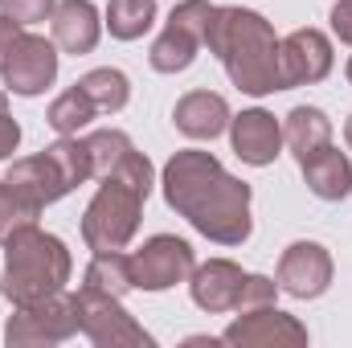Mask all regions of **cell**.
<instances>
[{
  "label": "cell",
  "mask_w": 352,
  "mask_h": 348,
  "mask_svg": "<svg viewBox=\"0 0 352 348\" xmlns=\"http://www.w3.org/2000/svg\"><path fill=\"white\" fill-rule=\"evenodd\" d=\"M21 33H25V25H16L12 17L0 12V70H4V62H8V54H12V45H16Z\"/></svg>",
  "instance_id": "30"
},
{
  "label": "cell",
  "mask_w": 352,
  "mask_h": 348,
  "mask_svg": "<svg viewBox=\"0 0 352 348\" xmlns=\"http://www.w3.org/2000/svg\"><path fill=\"white\" fill-rule=\"evenodd\" d=\"M274 299H278V279H266V274H246V283H242V295H238V307H234V312L270 307Z\"/></svg>",
  "instance_id": "25"
},
{
  "label": "cell",
  "mask_w": 352,
  "mask_h": 348,
  "mask_svg": "<svg viewBox=\"0 0 352 348\" xmlns=\"http://www.w3.org/2000/svg\"><path fill=\"white\" fill-rule=\"evenodd\" d=\"M58 8V0H0V12L12 17L16 25H37V21H50Z\"/></svg>",
  "instance_id": "26"
},
{
  "label": "cell",
  "mask_w": 352,
  "mask_h": 348,
  "mask_svg": "<svg viewBox=\"0 0 352 348\" xmlns=\"http://www.w3.org/2000/svg\"><path fill=\"white\" fill-rule=\"evenodd\" d=\"M213 8H217V4H209V0H180V4H176L173 17H168V25H164V33L152 41V54H148L152 70H160V74H180V70H188V66L197 62V54H201V45H205V29H209Z\"/></svg>",
  "instance_id": "7"
},
{
  "label": "cell",
  "mask_w": 352,
  "mask_h": 348,
  "mask_svg": "<svg viewBox=\"0 0 352 348\" xmlns=\"http://www.w3.org/2000/svg\"><path fill=\"white\" fill-rule=\"evenodd\" d=\"M152 184H156L152 160L131 148L115 173L98 180V193L90 197L87 213H82V242H87V250L111 254V250H127L131 246Z\"/></svg>",
  "instance_id": "3"
},
{
  "label": "cell",
  "mask_w": 352,
  "mask_h": 348,
  "mask_svg": "<svg viewBox=\"0 0 352 348\" xmlns=\"http://www.w3.org/2000/svg\"><path fill=\"white\" fill-rule=\"evenodd\" d=\"M344 74H349V83H352V58H349V66H344Z\"/></svg>",
  "instance_id": "32"
},
{
  "label": "cell",
  "mask_w": 352,
  "mask_h": 348,
  "mask_svg": "<svg viewBox=\"0 0 352 348\" xmlns=\"http://www.w3.org/2000/svg\"><path fill=\"white\" fill-rule=\"evenodd\" d=\"M344 144L352 148V115H349V123H344Z\"/></svg>",
  "instance_id": "31"
},
{
  "label": "cell",
  "mask_w": 352,
  "mask_h": 348,
  "mask_svg": "<svg viewBox=\"0 0 352 348\" xmlns=\"http://www.w3.org/2000/svg\"><path fill=\"white\" fill-rule=\"evenodd\" d=\"M332 41L320 29H295L291 37L278 41V70H283V90L311 87L332 74Z\"/></svg>",
  "instance_id": "12"
},
{
  "label": "cell",
  "mask_w": 352,
  "mask_h": 348,
  "mask_svg": "<svg viewBox=\"0 0 352 348\" xmlns=\"http://www.w3.org/2000/svg\"><path fill=\"white\" fill-rule=\"evenodd\" d=\"M78 332H82V307H78V295L70 291H54L37 303H25L4 324V340L12 348L62 345Z\"/></svg>",
  "instance_id": "6"
},
{
  "label": "cell",
  "mask_w": 352,
  "mask_h": 348,
  "mask_svg": "<svg viewBox=\"0 0 352 348\" xmlns=\"http://www.w3.org/2000/svg\"><path fill=\"white\" fill-rule=\"evenodd\" d=\"M230 144H234V156L242 164L266 168L283 152V123L270 111H263V107H250V111L230 119Z\"/></svg>",
  "instance_id": "14"
},
{
  "label": "cell",
  "mask_w": 352,
  "mask_h": 348,
  "mask_svg": "<svg viewBox=\"0 0 352 348\" xmlns=\"http://www.w3.org/2000/svg\"><path fill=\"white\" fill-rule=\"evenodd\" d=\"M50 25H54V45L66 50V54H74V58L90 54L98 45V37H102L98 8L90 0H58Z\"/></svg>",
  "instance_id": "16"
},
{
  "label": "cell",
  "mask_w": 352,
  "mask_h": 348,
  "mask_svg": "<svg viewBox=\"0 0 352 348\" xmlns=\"http://www.w3.org/2000/svg\"><path fill=\"white\" fill-rule=\"evenodd\" d=\"M209 54L226 66L230 83L242 94H274L283 90V70H278V37L263 12L242 8V4H217L205 29Z\"/></svg>",
  "instance_id": "2"
},
{
  "label": "cell",
  "mask_w": 352,
  "mask_h": 348,
  "mask_svg": "<svg viewBox=\"0 0 352 348\" xmlns=\"http://www.w3.org/2000/svg\"><path fill=\"white\" fill-rule=\"evenodd\" d=\"M21 221H33V217H25V209L16 205V197H12V188L0 180V238L12 230V226H21Z\"/></svg>",
  "instance_id": "28"
},
{
  "label": "cell",
  "mask_w": 352,
  "mask_h": 348,
  "mask_svg": "<svg viewBox=\"0 0 352 348\" xmlns=\"http://www.w3.org/2000/svg\"><path fill=\"white\" fill-rule=\"evenodd\" d=\"M0 242H4L0 291L12 307H25V303H37L54 291H66L74 259L58 234H45L37 221H21Z\"/></svg>",
  "instance_id": "4"
},
{
  "label": "cell",
  "mask_w": 352,
  "mask_h": 348,
  "mask_svg": "<svg viewBox=\"0 0 352 348\" xmlns=\"http://www.w3.org/2000/svg\"><path fill=\"white\" fill-rule=\"evenodd\" d=\"M0 78L21 98L45 94L54 87V78H58V45L37 37V33H21L12 54H8V62H4V70H0Z\"/></svg>",
  "instance_id": "10"
},
{
  "label": "cell",
  "mask_w": 352,
  "mask_h": 348,
  "mask_svg": "<svg viewBox=\"0 0 352 348\" xmlns=\"http://www.w3.org/2000/svg\"><path fill=\"white\" fill-rule=\"evenodd\" d=\"M21 144V123L8 115V94L0 90V160H8Z\"/></svg>",
  "instance_id": "27"
},
{
  "label": "cell",
  "mask_w": 352,
  "mask_h": 348,
  "mask_svg": "<svg viewBox=\"0 0 352 348\" xmlns=\"http://www.w3.org/2000/svg\"><path fill=\"white\" fill-rule=\"evenodd\" d=\"M78 307H82V332L98 348H152V332H144V324L131 320V312H123V303L115 295H98L78 287Z\"/></svg>",
  "instance_id": "9"
},
{
  "label": "cell",
  "mask_w": 352,
  "mask_h": 348,
  "mask_svg": "<svg viewBox=\"0 0 352 348\" xmlns=\"http://www.w3.org/2000/svg\"><path fill=\"white\" fill-rule=\"evenodd\" d=\"M221 345L234 348H303L307 345V328L291 316V312H278L274 303L270 307H254V312H238V320L221 332Z\"/></svg>",
  "instance_id": "11"
},
{
  "label": "cell",
  "mask_w": 352,
  "mask_h": 348,
  "mask_svg": "<svg viewBox=\"0 0 352 348\" xmlns=\"http://www.w3.org/2000/svg\"><path fill=\"white\" fill-rule=\"evenodd\" d=\"M127 262H131V283L140 291H168L176 283H188V274L197 266V254H192V246L184 238L156 234L140 250H131Z\"/></svg>",
  "instance_id": "8"
},
{
  "label": "cell",
  "mask_w": 352,
  "mask_h": 348,
  "mask_svg": "<svg viewBox=\"0 0 352 348\" xmlns=\"http://www.w3.org/2000/svg\"><path fill=\"white\" fill-rule=\"evenodd\" d=\"M230 102L213 90H188L173 111L176 131H184L188 140H217L230 127Z\"/></svg>",
  "instance_id": "17"
},
{
  "label": "cell",
  "mask_w": 352,
  "mask_h": 348,
  "mask_svg": "<svg viewBox=\"0 0 352 348\" xmlns=\"http://www.w3.org/2000/svg\"><path fill=\"white\" fill-rule=\"evenodd\" d=\"M299 168H303L307 188H311L320 201H344L352 193V160L340 148H332V144L320 148L316 156L299 160Z\"/></svg>",
  "instance_id": "18"
},
{
  "label": "cell",
  "mask_w": 352,
  "mask_h": 348,
  "mask_svg": "<svg viewBox=\"0 0 352 348\" xmlns=\"http://www.w3.org/2000/svg\"><path fill=\"white\" fill-rule=\"evenodd\" d=\"M131 148H135V144H131L123 131H115V127L90 131V135H87V152H90V168H94V180H102V176L115 173Z\"/></svg>",
  "instance_id": "24"
},
{
  "label": "cell",
  "mask_w": 352,
  "mask_h": 348,
  "mask_svg": "<svg viewBox=\"0 0 352 348\" xmlns=\"http://www.w3.org/2000/svg\"><path fill=\"white\" fill-rule=\"evenodd\" d=\"M94 115H98V107L90 102L87 90L74 83L66 94H58V98L50 102V111H45V123H50L58 135H78V131L87 127Z\"/></svg>",
  "instance_id": "23"
},
{
  "label": "cell",
  "mask_w": 352,
  "mask_h": 348,
  "mask_svg": "<svg viewBox=\"0 0 352 348\" xmlns=\"http://www.w3.org/2000/svg\"><path fill=\"white\" fill-rule=\"evenodd\" d=\"M164 201L197 234L217 246H242L254 230L250 217V184L230 176L213 152L184 148L164 164L160 176Z\"/></svg>",
  "instance_id": "1"
},
{
  "label": "cell",
  "mask_w": 352,
  "mask_h": 348,
  "mask_svg": "<svg viewBox=\"0 0 352 348\" xmlns=\"http://www.w3.org/2000/svg\"><path fill=\"white\" fill-rule=\"evenodd\" d=\"M278 291L295 299H320L332 287V254L320 242H291L278 259Z\"/></svg>",
  "instance_id": "13"
},
{
  "label": "cell",
  "mask_w": 352,
  "mask_h": 348,
  "mask_svg": "<svg viewBox=\"0 0 352 348\" xmlns=\"http://www.w3.org/2000/svg\"><path fill=\"white\" fill-rule=\"evenodd\" d=\"M94 180L90 168V152L87 140L78 135H62L58 144H50L41 156H25V160H12V168L4 176V184L12 188L16 205L25 209V217H41L45 205L62 201L66 193H74L78 184Z\"/></svg>",
  "instance_id": "5"
},
{
  "label": "cell",
  "mask_w": 352,
  "mask_h": 348,
  "mask_svg": "<svg viewBox=\"0 0 352 348\" xmlns=\"http://www.w3.org/2000/svg\"><path fill=\"white\" fill-rule=\"evenodd\" d=\"M78 87L90 94V102L98 107V115H115V111H123L127 98H131V83H127V74L115 70V66H98V70L82 74Z\"/></svg>",
  "instance_id": "22"
},
{
  "label": "cell",
  "mask_w": 352,
  "mask_h": 348,
  "mask_svg": "<svg viewBox=\"0 0 352 348\" xmlns=\"http://www.w3.org/2000/svg\"><path fill=\"white\" fill-rule=\"evenodd\" d=\"M156 0H111L107 4V29L115 41H135L156 25Z\"/></svg>",
  "instance_id": "21"
},
{
  "label": "cell",
  "mask_w": 352,
  "mask_h": 348,
  "mask_svg": "<svg viewBox=\"0 0 352 348\" xmlns=\"http://www.w3.org/2000/svg\"><path fill=\"white\" fill-rule=\"evenodd\" d=\"M283 144L291 148L295 160H307V156H316L320 148L332 144V119L320 107H295L283 119Z\"/></svg>",
  "instance_id": "19"
},
{
  "label": "cell",
  "mask_w": 352,
  "mask_h": 348,
  "mask_svg": "<svg viewBox=\"0 0 352 348\" xmlns=\"http://www.w3.org/2000/svg\"><path fill=\"white\" fill-rule=\"evenodd\" d=\"M328 21H332V33H336L344 45H352V0H336L332 12H328Z\"/></svg>",
  "instance_id": "29"
},
{
  "label": "cell",
  "mask_w": 352,
  "mask_h": 348,
  "mask_svg": "<svg viewBox=\"0 0 352 348\" xmlns=\"http://www.w3.org/2000/svg\"><path fill=\"white\" fill-rule=\"evenodd\" d=\"M82 291H98V295H115L123 299L127 291H135L131 283V262L123 250H111V254H94L82 274Z\"/></svg>",
  "instance_id": "20"
},
{
  "label": "cell",
  "mask_w": 352,
  "mask_h": 348,
  "mask_svg": "<svg viewBox=\"0 0 352 348\" xmlns=\"http://www.w3.org/2000/svg\"><path fill=\"white\" fill-rule=\"evenodd\" d=\"M242 266L230 259H209L201 266H192L188 274V291H192V303L209 316H221V312H234L238 307V295H242Z\"/></svg>",
  "instance_id": "15"
}]
</instances>
